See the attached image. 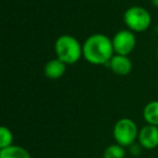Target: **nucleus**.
Returning <instances> with one entry per match:
<instances>
[{
  "label": "nucleus",
  "instance_id": "obj_1",
  "mask_svg": "<svg viewBox=\"0 0 158 158\" xmlns=\"http://www.w3.org/2000/svg\"><path fill=\"white\" fill-rule=\"evenodd\" d=\"M82 54L88 63L92 65L108 64L115 54L113 42L104 34H93L82 44Z\"/></svg>",
  "mask_w": 158,
  "mask_h": 158
},
{
  "label": "nucleus",
  "instance_id": "obj_2",
  "mask_svg": "<svg viewBox=\"0 0 158 158\" xmlns=\"http://www.w3.org/2000/svg\"><path fill=\"white\" fill-rule=\"evenodd\" d=\"M54 51L56 59L65 63L66 65L76 64L81 57H84L82 44L77 38L67 34L61 35L55 40Z\"/></svg>",
  "mask_w": 158,
  "mask_h": 158
},
{
  "label": "nucleus",
  "instance_id": "obj_3",
  "mask_svg": "<svg viewBox=\"0 0 158 158\" xmlns=\"http://www.w3.org/2000/svg\"><path fill=\"white\" fill-rule=\"evenodd\" d=\"M123 22L127 29L133 33H143L147 31L152 24L151 13L141 6H133L126 10Z\"/></svg>",
  "mask_w": 158,
  "mask_h": 158
},
{
  "label": "nucleus",
  "instance_id": "obj_4",
  "mask_svg": "<svg viewBox=\"0 0 158 158\" xmlns=\"http://www.w3.org/2000/svg\"><path fill=\"white\" fill-rule=\"evenodd\" d=\"M139 128L131 118H121L116 121L113 128V136L117 144L129 147L136 142L139 136Z\"/></svg>",
  "mask_w": 158,
  "mask_h": 158
},
{
  "label": "nucleus",
  "instance_id": "obj_5",
  "mask_svg": "<svg viewBox=\"0 0 158 158\" xmlns=\"http://www.w3.org/2000/svg\"><path fill=\"white\" fill-rule=\"evenodd\" d=\"M115 54L129 55L136 46V38L133 31L129 29H121L117 31L112 39Z\"/></svg>",
  "mask_w": 158,
  "mask_h": 158
},
{
  "label": "nucleus",
  "instance_id": "obj_6",
  "mask_svg": "<svg viewBox=\"0 0 158 158\" xmlns=\"http://www.w3.org/2000/svg\"><path fill=\"white\" fill-rule=\"evenodd\" d=\"M138 143L147 151L158 147V127L153 125H145L139 131Z\"/></svg>",
  "mask_w": 158,
  "mask_h": 158
},
{
  "label": "nucleus",
  "instance_id": "obj_7",
  "mask_svg": "<svg viewBox=\"0 0 158 158\" xmlns=\"http://www.w3.org/2000/svg\"><path fill=\"white\" fill-rule=\"evenodd\" d=\"M107 65L110 70L118 76H127L132 70V62L127 55L114 54Z\"/></svg>",
  "mask_w": 158,
  "mask_h": 158
},
{
  "label": "nucleus",
  "instance_id": "obj_8",
  "mask_svg": "<svg viewBox=\"0 0 158 158\" xmlns=\"http://www.w3.org/2000/svg\"><path fill=\"white\" fill-rule=\"evenodd\" d=\"M66 72V64L60 61L59 59H52L50 61L47 62L44 65V73L46 75L47 78L52 79V80H56L64 76Z\"/></svg>",
  "mask_w": 158,
  "mask_h": 158
},
{
  "label": "nucleus",
  "instance_id": "obj_9",
  "mask_svg": "<svg viewBox=\"0 0 158 158\" xmlns=\"http://www.w3.org/2000/svg\"><path fill=\"white\" fill-rule=\"evenodd\" d=\"M143 119L147 125L158 127V100L151 101L143 108Z\"/></svg>",
  "mask_w": 158,
  "mask_h": 158
},
{
  "label": "nucleus",
  "instance_id": "obj_10",
  "mask_svg": "<svg viewBox=\"0 0 158 158\" xmlns=\"http://www.w3.org/2000/svg\"><path fill=\"white\" fill-rule=\"evenodd\" d=\"M0 158H31L29 152L20 145H11L0 149Z\"/></svg>",
  "mask_w": 158,
  "mask_h": 158
},
{
  "label": "nucleus",
  "instance_id": "obj_11",
  "mask_svg": "<svg viewBox=\"0 0 158 158\" xmlns=\"http://www.w3.org/2000/svg\"><path fill=\"white\" fill-rule=\"evenodd\" d=\"M103 158H126L125 147L117 143L108 145L103 152Z\"/></svg>",
  "mask_w": 158,
  "mask_h": 158
},
{
  "label": "nucleus",
  "instance_id": "obj_12",
  "mask_svg": "<svg viewBox=\"0 0 158 158\" xmlns=\"http://www.w3.org/2000/svg\"><path fill=\"white\" fill-rule=\"evenodd\" d=\"M14 136L12 131L6 126L0 128V149L13 145Z\"/></svg>",
  "mask_w": 158,
  "mask_h": 158
},
{
  "label": "nucleus",
  "instance_id": "obj_13",
  "mask_svg": "<svg viewBox=\"0 0 158 158\" xmlns=\"http://www.w3.org/2000/svg\"><path fill=\"white\" fill-rule=\"evenodd\" d=\"M129 148H130V153H131V155L134 156V157H136V156L141 155L143 147L141 146L139 143H134V144H132L131 146H129Z\"/></svg>",
  "mask_w": 158,
  "mask_h": 158
},
{
  "label": "nucleus",
  "instance_id": "obj_14",
  "mask_svg": "<svg viewBox=\"0 0 158 158\" xmlns=\"http://www.w3.org/2000/svg\"><path fill=\"white\" fill-rule=\"evenodd\" d=\"M151 2H152V6H153V7H155L158 9V0H151Z\"/></svg>",
  "mask_w": 158,
  "mask_h": 158
}]
</instances>
